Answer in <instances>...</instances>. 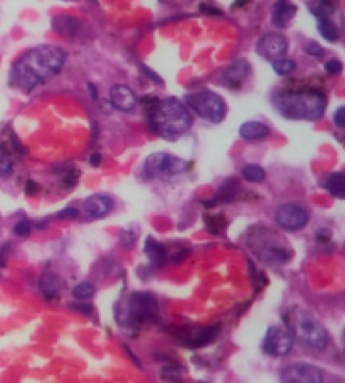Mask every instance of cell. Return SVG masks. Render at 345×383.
<instances>
[{"label":"cell","instance_id":"1","mask_svg":"<svg viewBox=\"0 0 345 383\" xmlns=\"http://www.w3.org/2000/svg\"><path fill=\"white\" fill-rule=\"evenodd\" d=\"M66 53L58 46L42 44L27 51L10 69V83L24 93H31L39 84L60 75Z\"/></svg>","mask_w":345,"mask_h":383},{"label":"cell","instance_id":"2","mask_svg":"<svg viewBox=\"0 0 345 383\" xmlns=\"http://www.w3.org/2000/svg\"><path fill=\"white\" fill-rule=\"evenodd\" d=\"M150 127L165 140H177L192 127L189 108L177 98H165L157 101L150 109Z\"/></svg>","mask_w":345,"mask_h":383},{"label":"cell","instance_id":"3","mask_svg":"<svg viewBox=\"0 0 345 383\" xmlns=\"http://www.w3.org/2000/svg\"><path fill=\"white\" fill-rule=\"evenodd\" d=\"M274 108L288 120L317 121L324 116L327 108L325 96L318 91H298V93H278L274 96Z\"/></svg>","mask_w":345,"mask_h":383},{"label":"cell","instance_id":"4","mask_svg":"<svg viewBox=\"0 0 345 383\" xmlns=\"http://www.w3.org/2000/svg\"><path fill=\"white\" fill-rule=\"evenodd\" d=\"M116 321L125 330H138L142 325L159 319V301L149 293H133L116 304Z\"/></svg>","mask_w":345,"mask_h":383},{"label":"cell","instance_id":"5","mask_svg":"<svg viewBox=\"0 0 345 383\" xmlns=\"http://www.w3.org/2000/svg\"><path fill=\"white\" fill-rule=\"evenodd\" d=\"M292 328L296 340L307 348L315 349V352H324L329 346V333H327L325 326L311 313L300 309L293 316Z\"/></svg>","mask_w":345,"mask_h":383},{"label":"cell","instance_id":"6","mask_svg":"<svg viewBox=\"0 0 345 383\" xmlns=\"http://www.w3.org/2000/svg\"><path fill=\"white\" fill-rule=\"evenodd\" d=\"M249 246L255 250L259 259L266 261L268 264H286L292 259L293 252L285 244L283 239L277 237L270 230H263L261 234H253L249 239Z\"/></svg>","mask_w":345,"mask_h":383},{"label":"cell","instance_id":"7","mask_svg":"<svg viewBox=\"0 0 345 383\" xmlns=\"http://www.w3.org/2000/svg\"><path fill=\"white\" fill-rule=\"evenodd\" d=\"M186 103L187 106H190L196 111L197 116L209 121V123H221L227 113L226 101L218 93L209 90L187 94Z\"/></svg>","mask_w":345,"mask_h":383},{"label":"cell","instance_id":"8","mask_svg":"<svg viewBox=\"0 0 345 383\" xmlns=\"http://www.w3.org/2000/svg\"><path fill=\"white\" fill-rule=\"evenodd\" d=\"M186 170L187 161L172 153H153L145 161V173L149 176H175Z\"/></svg>","mask_w":345,"mask_h":383},{"label":"cell","instance_id":"9","mask_svg":"<svg viewBox=\"0 0 345 383\" xmlns=\"http://www.w3.org/2000/svg\"><path fill=\"white\" fill-rule=\"evenodd\" d=\"M219 333V325L207 326V328H196V326H182L174 328L172 334L181 341V345L187 348H201L211 343Z\"/></svg>","mask_w":345,"mask_h":383},{"label":"cell","instance_id":"10","mask_svg":"<svg viewBox=\"0 0 345 383\" xmlns=\"http://www.w3.org/2000/svg\"><path fill=\"white\" fill-rule=\"evenodd\" d=\"M293 348L292 331L285 326L268 328L263 340V352L270 356H286Z\"/></svg>","mask_w":345,"mask_h":383},{"label":"cell","instance_id":"11","mask_svg":"<svg viewBox=\"0 0 345 383\" xmlns=\"http://www.w3.org/2000/svg\"><path fill=\"white\" fill-rule=\"evenodd\" d=\"M308 219H310L308 212L305 211L302 205L296 204H281L274 211V220L285 230L296 232L303 229L308 224Z\"/></svg>","mask_w":345,"mask_h":383},{"label":"cell","instance_id":"12","mask_svg":"<svg viewBox=\"0 0 345 383\" xmlns=\"http://www.w3.org/2000/svg\"><path fill=\"white\" fill-rule=\"evenodd\" d=\"M281 383H324V375L310 363H292L281 370Z\"/></svg>","mask_w":345,"mask_h":383},{"label":"cell","instance_id":"13","mask_svg":"<svg viewBox=\"0 0 345 383\" xmlns=\"http://www.w3.org/2000/svg\"><path fill=\"white\" fill-rule=\"evenodd\" d=\"M256 51H258L259 56L266 59V61H277V59L285 57V54L288 53V40H286L283 36L271 32V34L263 36V38L259 39Z\"/></svg>","mask_w":345,"mask_h":383},{"label":"cell","instance_id":"14","mask_svg":"<svg viewBox=\"0 0 345 383\" xmlns=\"http://www.w3.org/2000/svg\"><path fill=\"white\" fill-rule=\"evenodd\" d=\"M110 101L120 111H131L137 106V94L131 88L125 86V84H115L110 90Z\"/></svg>","mask_w":345,"mask_h":383},{"label":"cell","instance_id":"15","mask_svg":"<svg viewBox=\"0 0 345 383\" xmlns=\"http://www.w3.org/2000/svg\"><path fill=\"white\" fill-rule=\"evenodd\" d=\"M314 14L317 17V29L322 38L330 40V42H337L340 38L339 29H337V25L329 17V12H327L324 3H318L317 9H314Z\"/></svg>","mask_w":345,"mask_h":383},{"label":"cell","instance_id":"16","mask_svg":"<svg viewBox=\"0 0 345 383\" xmlns=\"http://www.w3.org/2000/svg\"><path fill=\"white\" fill-rule=\"evenodd\" d=\"M249 71H251L249 62L246 61V59H238V61H234L233 64H229L226 69H224L222 72L224 83L231 88L241 86V84L244 83L246 77L249 76Z\"/></svg>","mask_w":345,"mask_h":383},{"label":"cell","instance_id":"17","mask_svg":"<svg viewBox=\"0 0 345 383\" xmlns=\"http://www.w3.org/2000/svg\"><path fill=\"white\" fill-rule=\"evenodd\" d=\"M113 209V200L106 195H91L84 200V211L93 219H103L108 215Z\"/></svg>","mask_w":345,"mask_h":383},{"label":"cell","instance_id":"18","mask_svg":"<svg viewBox=\"0 0 345 383\" xmlns=\"http://www.w3.org/2000/svg\"><path fill=\"white\" fill-rule=\"evenodd\" d=\"M296 16V5L290 0H277L273 5V12H271V22L277 27L285 29L288 27L290 22Z\"/></svg>","mask_w":345,"mask_h":383},{"label":"cell","instance_id":"19","mask_svg":"<svg viewBox=\"0 0 345 383\" xmlns=\"http://www.w3.org/2000/svg\"><path fill=\"white\" fill-rule=\"evenodd\" d=\"M271 133L270 127L261 123V121H246L241 124L240 136L241 138L248 140V142H258V140L268 138Z\"/></svg>","mask_w":345,"mask_h":383},{"label":"cell","instance_id":"20","mask_svg":"<svg viewBox=\"0 0 345 383\" xmlns=\"http://www.w3.org/2000/svg\"><path fill=\"white\" fill-rule=\"evenodd\" d=\"M145 254L149 257V261L152 263L153 267H162L168 259L167 249L164 248V244L157 242L155 239L149 237L145 242Z\"/></svg>","mask_w":345,"mask_h":383},{"label":"cell","instance_id":"21","mask_svg":"<svg viewBox=\"0 0 345 383\" xmlns=\"http://www.w3.org/2000/svg\"><path fill=\"white\" fill-rule=\"evenodd\" d=\"M54 29L66 38H75L76 34L81 29V22H79L76 17H69V16H60L56 17L53 22Z\"/></svg>","mask_w":345,"mask_h":383},{"label":"cell","instance_id":"22","mask_svg":"<svg viewBox=\"0 0 345 383\" xmlns=\"http://www.w3.org/2000/svg\"><path fill=\"white\" fill-rule=\"evenodd\" d=\"M39 286H41L44 298L49 301L56 300L58 294H60V291H61L60 278H58L56 274H53V272H47V274H44L41 278V282H39Z\"/></svg>","mask_w":345,"mask_h":383},{"label":"cell","instance_id":"23","mask_svg":"<svg viewBox=\"0 0 345 383\" xmlns=\"http://www.w3.org/2000/svg\"><path fill=\"white\" fill-rule=\"evenodd\" d=\"M325 189L329 194H332L333 197L344 198L345 197V176L342 172L330 173L325 179Z\"/></svg>","mask_w":345,"mask_h":383},{"label":"cell","instance_id":"24","mask_svg":"<svg viewBox=\"0 0 345 383\" xmlns=\"http://www.w3.org/2000/svg\"><path fill=\"white\" fill-rule=\"evenodd\" d=\"M238 189H240V185H238L236 180H233V179L226 180V182L222 183L221 189H219L216 200H218V202H233L234 198H236Z\"/></svg>","mask_w":345,"mask_h":383},{"label":"cell","instance_id":"25","mask_svg":"<svg viewBox=\"0 0 345 383\" xmlns=\"http://www.w3.org/2000/svg\"><path fill=\"white\" fill-rule=\"evenodd\" d=\"M241 175H243V179L246 180V182L259 183V182H263L264 176H266V172H264L259 165L251 163V165H246V167L243 168V172H241Z\"/></svg>","mask_w":345,"mask_h":383},{"label":"cell","instance_id":"26","mask_svg":"<svg viewBox=\"0 0 345 383\" xmlns=\"http://www.w3.org/2000/svg\"><path fill=\"white\" fill-rule=\"evenodd\" d=\"M14 172V163L10 153L7 152V148L3 145H0V176L7 179V176L12 175Z\"/></svg>","mask_w":345,"mask_h":383},{"label":"cell","instance_id":"27","mask_svg":"<svg viewBox=\"0 0 345 383\" xmlns=\"http://www.w3.org/2000/svg\"><path fill=\"white\" fill-rule=\"evenodd\" d=\"M94 293H97V287H94L93 282L84 281L73 287V296L76 300H90V298L94 296Z\"/></svg>","mask_w":345,"mask_h":383},{"label":"cell","instance_id":"28","mask_svg":"<svg viewBox=\"0 0 345 383\" xmlns=\"http://www.w3.org/2000/svg\"><path fill=\"white\" fill-rule=\"evenodd\" d=\"M273 69L277 75L288 76L296 69V62L293 61V59H286V57L277 59V61H273Z\"/></svg>","mask_w":345,"mask_h":383},{"label":"cell","instance_id":"29","mask_svg":"<svg viewBox=\"0 0 345 383\" xmlns=\"http://www.w3.org/2000/svg\"><path fill=\"white\" fill-rule=\"evenodd\" d=\"M205 226L212 234H219L226 227V219H224V215H207L205 217Z\"/></svg>","mask_w":345,"mask_h":383},{"label":"cell","instance_id":"30","mask_svg":"<svg viewBox=\"0 0 345 383\" xmlns=\"http://www.w3.org/2000/svg\"><path fill=\"white\" fill-rule=\"evenodd\" d=\"M31 232H32V224L31 220L27 219H22L16 224V226H14V234L19 235V237H27Z\"/></svg>","mask_w":345,"mask_h":383},{"label":"cell","instance_id":"31","mask_svg":"<svg viewBox=\"0 0 345 383\" xmlns=\"http://www.w3.org/2000/svg\"><path fill=\"white\" fill-rule=\"evenodd\" d=\"M305 53L315 59H322L325 56V49L322 46H318L317 42H308L307 46H305Z\"/></svg>","mask_w":345,"mask_h":383},{"label":"cell","instance_id":"32","mask_svg":"<svg viewBox=\"0 0 345 383\" xmlns=\"http://www.w3.org/2000/svg\"><path fill=\"white\" fill-rule=\"evenodd\" d=\"M342 69H344V66H342V62L339 61V59H330V61H327V64H325V71L329 72L330 76L340 75V72H342Z\"/></svg>","mask_w":345,"mask_h":383},{"label":"cell","instance_id":"33","mask_svg":"<svg viewBox=\"0 0 345 383\" xmlns=\"http://www.w3.org/2000/svg\"><path fill=\"white\" fill-rule=\"evenodd\" d=\"M79 215V212L76 211L75 207H68V209H64V211H61V212H58V219H76V217Z\"/></svg>","mask_w":345,"mask_h":383},{"label":"cell","instance_id":"34","mask_svg":"<svg viewBox=\"0 0 345 383\" xmlns=\"http://www.w3.org/2000/svg\"><path fill=\"white\" fill-rule=\"evenodd\" d=\"M333 123H335L339 128L345 127V108L344 106H340V108L335 111V115H333Z\"/></svg>","mask_w":345,"mask_h":383},{"label":"cell","instance_id":"35","mask_svg":"<svg viewBox=\"0 0 345 383\" xmlns=\"http://www.w3.org/2000/svg\"><path fill=\"white\" fill-rule=\"evenodd\" d=\"M39 192V185L34 182V180H29L27 183H25V194L27 195H36Z\"/></svg>","mask_w":345,"mask_h":383},{"label":"cell","instance_id":"36","mask_svg":"<svg viewBox=\"0 0 345 383\" xmlns=\"http://www.w3.org/2000/svg\"><path fill=\"white\" fill-rule=\"evenodd\" d=\"M91 165H94V167H98V165H100V155L98 153H94L93 157H91Z\"/></svg>","mask_w":345,"mask_h":383},{"label":"cell","instance_id":"37","mask_svg":"<svg viewBox=\"0 0 345 383\" xmlns=\"http://www.w3.org/2000/svg\"><path fill=\"white\" fill-rule=\"evenodd\" d=\"M88 90L91 91V96H93V98H97V91H94L93 84H88Z\"/></svg>","mask_w":345,"mask_h":383},{"label":"cell","instance_id":"38","mask_svg":"<svg viewBox=\"0 0 345 383\" xmlns=\"http://www.w3.org/2000/svg\"><path fill=\"white\" fill-rule=\"evenodd\" d=\"M201 383H205V382H201Z\"/></svg>","mask_w":345,"mask_h":383}]
</instances>
